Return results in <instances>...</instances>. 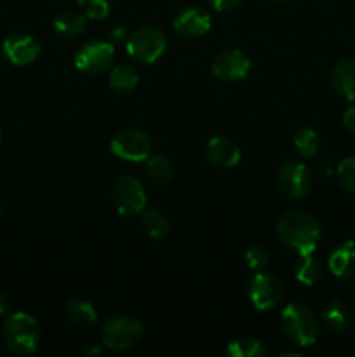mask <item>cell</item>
<instances>
[{"label":"cell","mask_w":355,"mask_h":357,"mask_svg":"<svg viewBox=\"0 0 355 357\" xmlns=\"http://www.w3.org/2000/svg\"><path fill=\"white\" fill-rule=\"evenodd\" d=\"M277 239L296 255L313 253L320 243V225L310 213L294 209L278 220Z\"/></svg>","instance_id":"6da1fadb"},{"label":"cell","mask_w":355,"mask_h":357,"mask_svg":"<svg viewBox=\"0 0 355 357\" xmlns=\"http://www.w3.org/2000/svg\"><path fill=\"white\" fill-rule=\"evenodd\" d=\"M3 340L13 354L30 356L40 344V326L30 314H10L3 324Z\"/></svg>","instance_id":"7a4b0ae2"},{"label":"cell","mask_w":355,"mask_h":357,"mask_svg":"<svg viewBox=\"0 0 355 357\" xmlns=\"http://www.w3.org/2000/svg\"><path fill=\"white\" fill-rule=\"evenodd\" d=\"M281 324L285 337L292 344L301 345V347H310L319 338V321L308 307L298 305V303L287 305L282 312Z\"/></svg>","instance_id":"3957f363"},{"label":"cell","mask_w":355,"mask_h":357,"mask_svg":"<svg viewBox=\"0 0 355 357\" xmlns=\"http://www.w3.org/2000/svg\"><path fill=\"white\" fill-rule=\"evenodd\" d=\"M166 45V33L160 28L150 26V24L136 28L125 40L129 56L138 63H143V65L155 63L164 54Z\"/></svg>","instance_id":"277c9868"},{"label":"cell","mask_w":355,"mask_h":357,"mask_svg":"<svg viewBox=\"0 0 355 357\" xmlns=\"http://www.w3.org/2000/svg\"><path fill=\"white\" fill-rule=\"evenodd\" d=\"M143 338V324L129 316L111 317L101 328V340L111 351H125L139 344Z\"/></svg>","instance_id":"5b68a950"},{"label":"cell","mask_w":355,"mask_h":357,"mask_svg":"<svg viewBox=\"0 0 355 357\" xmlns=\"http://www.w3.org/2000/svg\"><path fill=\"white\" fill-rule=\"evenodd\" d=\"M111 201L120 215H138L146 206V194L141 181L131 174L118 178L111 188Z\"/></svg>","instance_id":"8992f818"},{"label":"cell","mask_w":355,"mask_h":357,"mask_svg":"<svg viewBox=\"0 0 355 357\" xmlns=\"http://www.w3.org/2000/svg\"><path fill=\"white\" fill-rule=\"evenodd\" d=\"M115 49L108 40H89L79 47L75 54V66L87 75H100L113 63Z\"/></svg>","instance_id":"52a82bcc"},{"label":"cell","mask_w":355,"mask_h":357,"mask_svg":"<svg viewBox=\"0 0 355 357\" xmlns=\"http://www.w3.org/2000/svg\"><path fill=\"white\" fill-rule=\"evenodd\" d=\"M313 183L312 173L301 162H285L277 174V188L285 199L299 201L310 192Z\"/></svg>","instance_id":"ba28073f"},{"label":"cell","mask_w":355,"mask_h":357,"mask_svg":"<svg viewBox=\"0 0 355 357\" xmlns=\"http://www.w3.org/2000/svg\"><path fill=\"white\" fill-rule=\"evenodd\" d=\"M247 295L256 310H270L281 303L284 296V286L275 275L260 271L247 286Z\"/></svg>","instance_id":"9c48e42d"},{"label":"cell","mask_w":355,"mask_h":357,"mask_svg":"<svg viewBox=\"0 0 355 357\" xmlns=\"http://www.w3.org/2000/svg\"><path fill=\"white\" fill-rule=\"evenodd\" d=\"M111 152L129 162H141L148 159L152 152V139L138 129H125L117 132L110 142Z\"/></svg>","instance_id":"30bf717a"},{"label":"cell","mask_w":355,"mask_h":357,"mask_svg":"<svg viewBox=\"0 0 355 357\" xmlns=\"http://www.w3.org/2000/svg\"><path fill=\"white\" fill-rule=\"evenodd\" d=\"M211 70L218 79L225 82H235L242 80L249 73L251 59L239 49H225L212 59Z\"/></svg>","instance_id":"8fae6325"},{"label":"cell","mask_w":355,"mask_h":357,"mask_svg":"<svg viewBox=\"0 0 355 357\" xmlns=\"http://www.w3.org/2000/svg\"><path fill=\"white\" fill-rule=\"evenodd\" d=\"M3 56L7 61L16 66H24L33 63L40 54V44L37 38L26 33H14L3 40L2 44Z\"/></svg>","instance_id":"7c38bea8"},{"label":"cell","mask_w":355,"mask_h":357,"mask_svg":"<svg viewBox=\"0 0 355 357\" xmlns=\"http://www.w3.org/2000/svg\"><path fill=\"white\" fill-rule=\"evenodd\" d=\"M173 28L184 38L202 37L211 28V14L202 7H184L174 17Z\"/></svg>","instance_id":"4fadbf2b"},{"label":"cell","mask_w":355,"mask_h":357,"mask_svg":"<svg viewBox=\"0 0 355 357\" xmlns=\"http://www.w3.org/2000/svg\"><path fill=\"white\" fill-rule=\"evenodd\" d=\"M205 155H207L209 162L212 166L225 167H235L242 159V152H240L239 145L233 139L225 138V136H214L205 145Z\"/></svg>","instance_id":"5bb4252c"},{"label":"cell","mask_w":355,"mask_h":357,"mask_svg":"<svg viewBox=\"0 0 355 357\" xmlns=\"http://www.w3.org/2000/svg\"><path fill=\"white\" fill-rule=\"evenodd\" d=\"M329 271L333 275L343 281L355 279V243L354 241H345L329 257Z\"/></svg>","instance_id":"9a60e30c"},{"label":"cell","mask_w":355,"mask_h":357,"mask_svg":"<svg viewBox=\"0 0 355 357\" xmlns=\"http://www.w3.org/2000/svg\"><path fill=\"white\" fill-rule=\"evenodd\" d=\"M331 82L334 91L345 100L355 101V59H341L334 65L331 73Z\"/></svg>","instance_id":"2e32d148"},{"label":"cell","mask_w":355,"mask_h":357,"mask_svg":"<svg viewBox=\"0 0 355 357\" xmlns=\"http://www.w3.org/2000/svg\"><path fill=\"white\" fill-rule=\"evenodd\" d=\"M108 84H110L115 93H131L138 86V70H136L134 65H129V63L113 66L110 77H108Z\"/></svg>","instance_id":"e0dca14e"},{"label":"cell","mask_w":355,"mask_h":357,"mask_svg":"<svg viewBox=\"0 0 355 357\" xmlns=\"http://www.w3.org/2000/svg\"><path fill=\"white\" fill-rule=\"evenodd\" d=\"M322 317H324V323H326L327 330L334 335L347 331L348 326H350V321H352L350 310H348V307L345 305L343 302H340V300H334V302H331L329 305L324 309Z\"/></svg>","instance_id":"ac0fdd59"},{"label":"cell","mask_w":355,"mask_h":357,"mask_svg":"<svg viewBox=\"0 0 355 357\" xmlns=\"http://www.w3.org/2000/svg\"><path fill=\"white\" fill-rule=\"evenodd\" d=\"M87 20L79 10H63L54 20V30L59 35L68 38H75L86 31Z\"/></svg>","instance_id":"d6986e66"},{"label":"cell","mask_w":355,"mask_h":357,"mask_svg":"<svg viewBox=\"0 0 355 357\" xmlns=\"http://www.w3.org/2000/svg\"><path fill=\"white\" fill-rule=\"evenodd\" d=\"M294 275L301 284L312 286L322 275V265L312 253L298 255V260L294 264Z\"/></svg>","instance_id":"ffe728a7"},{"label":"cell","mask_w":355,"mask_h":357,"mask_svg":"<svg viewBox=\"0 0 355 357\" xmlns=\"http://www.w3.org/2000/svg\"><path fill=\"white\" fill-rule=\"evenodd\" d=\"M66 319L79 328H87L96 323L97 312L93 303L86 300H72L66 305Z\"/></svg>","instance_id":"44dd1931"},{"label":"cell","mask_w":355,"mask_h":357,"mask_svg":"<svg viewBox=\"0 0 355 357\" xmlns=\"http://www.w3.org/2000/svg\"><path fill=\"white\" fill-rule=\"evenodd\" d=\"M141 225L143 230H145L152 239H164V237H167V234H169L171 230L169 220H167L162 213L157 211V209H146V211L143 209Z\"/></svg>","instance_id":"7402d4cb"},{"label":"cell","mask_w":355,"mask_h":357,"mask_svg":"<svg viewBox=\"0 0 355 357\" xmlns=\"http://www.w3.org/2000/svg\"><path fill=\"white\" fill-rule=\"evenodd\" d=\"M267 349L263 344L254 338H237V340L230 342L226 347V356L228 357H265L267 356Z\"/></svg>","instance_id":"603a6c76"},{"label":"cell","mask_w":355,"mask_h":357,"mask_svg":"<svg viewBox=\"0 0 355 357\" xmlns=\"http://www.w3.org/2000/svg\"><path fill=\"white\" fill-rule=\"evenodd\" d=\"M146 171H148L150 180L155 185H167L174 176L173 164L164 155L150 157L148 162H146Z\"/></svg>","instance_id":"cb8c5ba5"},{"label":"cell","mask_w":355,"mask_h":357,"mask_svg":"<svg viewBox=\"0 0 355 357\" xmlns=\"http://www.w3.org/2000/svg\"><path fill=\"white\" fill-rule=\"evenodd\" d=\"M292 142H294L296 150H298L303 157H306V159L315 157L317 150H319V143H320L319 135H317L312 128H299L298 131L294 132Z\"/></svg>","instance_id":"d4e9b609"},{"label":"cell","mask_w":355,"mask_h":357,"mask_svg":"<svg viewBox=\"0 0 355 357\" xmlns=\"http://www.w3.org/2000/svg\"><path fill=\"white\" fill-rule=\"evenodd\" d=\"M336 178L343 190H347L348 194H355V155L340 160L336 167Z\"/></svg>","instance_id":"484cf974"},{"label":"cell","mask_w":355,"mask_h":357,"mask_svg":"<svg viewBox=\"0 0 355 357\" xmlns=\"http://www.w3.org/2000/svg\"><path fill=\"white\" fill-rule=\"evenodd\" d=\"M86 16L93 20H104L110 14L111 0H79Z\"/></svg>","instance_id":"4316f807"},{"label":"cell","mask_w":355,"mask_h":357,"mask_svg":"<svg viewBox=\"0 0 355 357\" xmlns=\"http://www.w3.org/2000/svg\"><path fill=\"white\" fill-rule=\"evenodd\" d=\"M244 258H246L247 267L254 272L265 271L268 261H270V257H268L267 250H263L261 246H251L249 250L246 251V255H244Z\"/></svg>","instance_id":"83f0119b"},{"label":"cell","mask_w":355,"mask_h":357,"mask_svg":"<svg viewBox=\"0 0 355 357\" xmlns=\"http://www.w3.org/2000/svg\"><path fill=\"white\" fill-rule=\"evenodd\" d=\"M207 2L212 9L219 10V13H228V10H233L235 7H239L242 3V0H207Z\"/></svg>","instance_id":"f1b7e54d"},{"label":"cell","mask_w":355,"mask_h":357,"mask_svg":"<svg viewBox=\"0 0 355 357\" xmlns=\"http://www.w3.org/2000/svg\"><path fill=\"white\" fill-rule=\"evenodd\" d=\"M341 122H343V128L347 129L348 132L355 135V101L347 108V110H345L343 117H341Z\"/></svg>","instance_id":"f546056e"},{"label":"cell","mask_w":355,"mask_h":357,"mask_svg":"<svg viewBox=\"0 0 355 357\" xmlns=\"http://www.w3.org/2000/svg\"><path fill=\"white\" fill-rule=\"evenodd\" d=\"M110 37H111V40H113V42H124V40H127V33H125L124 28H120V26L113 28V30H111Z\"/></svg>","instance_id":"4dcf8cb0"},{"label":"cell","mask_w":355,"mask_h":357,"mask_svg":"<svg viewBox=\"0 0 355 357\" xmlns=\"http://www.w3.org/2000/svg\"><path fill=\"white\" fill-rule=\"evenodd\" d=\"M9 298H7V295L3 291H0V316H6L7 312H9Z\"/></svg>","instance_id":"1f68e13d"},{"label":"cell","mask_w":355,"mask_h":357,"mask_svg":"<svg viewBox=\"0 0 355 357\" xmlns=\"http://www.w3.org/2000/svg\"><path fill=\"white\" fill-rule=\"evenodd\" d=\"M89 354H100V349H90Z\"/></svg>","instance_id":"d6a6232c"},{"label":"cell","mask_w":355,"mask_h":357,"mask_svg":"<svg viewBox=\"0 0 355 357\" xmlns=\"http://www.w3.org/2000/svg\"><path fill=\"white\" fill-rule=\"evenodd\" d=\"M274 2H289V0H274Z\"/></svg>","instance_id":"836d02e7"},{"label":"cell","mask_w":355,"mask_h":357,"mask_svg":"<svg viewBox=\"0 0 355 357\" xmlns=\"http://www.w3.org/2000/svg\"><path fill=\"white\" fill-rule=\"evenodd\" d=\"M0 215H2V204H0Z\"/></svg>","instance_id":"e575fe53"},{"label":"cell","mask_w":355,"mask_h":357,"mask_svg":"<svg viewBox=\"0 0 355 357\" xmlns=\"http://www.w3.org/2000/svg\"><path fill=\"white\" fill-rule=\"evenodd\" d=\"M0 142H2V131H0Z\"/></svg>","instance_id":"d590c367"}]
</instances>
